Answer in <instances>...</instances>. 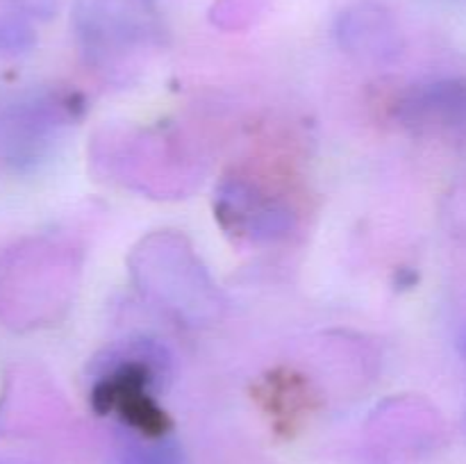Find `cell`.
<instances>
[{
  "label": "cell",
  "mask_w": 466,
  "mask_h": 464,
  "mask_svg": "<svg viewBox=\"0 0 466 464\" xmlns=\"http://www.w3.org/2000/svg\"><path fill=\"white\" fill-rule=\"evenodd\" d=\"M91 405L100 414H116L123 428L139 435H171V421L155 400V391L173 376L168 350L150 337H132L105 348L89 368Z\"/></svg>",
  "instance_id": "1"
},
{
  "label": "cell",
  "mask_w": 466,
  "mask_h": 464,
  "mask_svg": "<svg viewBox=\"0 0 466 464\" xmlns=\"http://www.w3.org/2000/svg\"><path fill=\"white\" fill-rule=\"evenodd\" d=\"M139 289L189 326L217 321L223 300L194 248L182 237L164 230L141 239L132 255Z\"/></svg>",
  "instance_id": "2"
},
{
  "label": "cell",
  "mask_w": 466,
  "mask_h": 464,
  "mask_svg": "<svg viewBox=\"0 0 466 464\" xmlns=\"http://www.w3.org/2000/svg\"><path fill=\"white\" fill-rule=\"evenodd\" d=\"M77 96L30 91L0 112V157L16 171H32L48 159L55 144L80 112Z\"/></svg>",
  "instance_id": "3"
},
{
  "label": "cell",
  "mask_w": 466,
  "mask_h": 464,
  "mask_svg": "<svg viewBox=\"0 0 466 464\" xmlns=\"http://www.w3.org/2000/svg\"><path fill=\"white\" fill-rule=\"evenodd\" d=\"M214 217L228 235L255 244L282 239L296 226L294 207L280 194L239 173L223 177L214 191Z\"/></svg>",
  "instance_id": "4"
},
{
  "label": "cell",
  "mask_w": 466,
  "mask_h": 464,
  "mask_svg": "<svg viewBox=\"0 0 466 464\" xmlns=\"http://www.w3.org/2000/svg\"><path fill=\"white\" fill-rule=\"evenodd\" d=\"M76 30L82 53L105 73L126 71L148 35L130 0H77Z\"/></svg>",
  "instance_id": "5"
},
{
  "label": "cell",
  "mask_w": 466,
  "mask_h": 464,
  "mask_svg": "<svg viewBox=\"0 0 466 464\" xmlns=\"http://www.w3.org/2000/svg\"><path fill=\"white\" fill-rule=\"evenodd\" d=\"M394 118L419 136L446 141L466 139V76L435 77L400 91Z\"/></svg>",
  "instance_id": "6"
},
{
  "label": "cell",
  "mask_w": 466,
  "mask_h": 464,
  "mask_svg": "<svg viewBox=\"0 0 466 464\" xmlns=\"http://www.w3.org/2000/svg\"><path fill=\"white\" fill-rule=\"evenodd\" d=\"M337 36L350 55L369 62L396 57L400 48L394 18L376 3H358L346 9L337 23Z\"/></svg>",
  "instance_id": "7"
},
{
  "label": "cell",
  "mask_w": 466,
  "mask_h": 464,
  "mask_svg": "<svg viewBox=\"0 0 466 464\" xmlns=\"http://www.w3.org/2000/svg\"><path fill=\"white\" fill-rule=\"evenodd\" d=\"M118 464H185V453L171 435L150 437L123 430Z\"/></svg>",
  "instance_id": "8"
},
{
  "label": "cell",
  "mask_w": 466,
  "mask_h": 464,
  "mask_svg": "<svg viewBox=\"0 0 466 464\" xmlns=\"http://www.w3.org/2000/svg\"><path fill=\"white\" fill-rule=\"evenodd\" d=\"M36 32L32 27L30 18L21 12L5 9L0 12V53L21 55L35 45Z\"/></svg>",
  "instance_id": "9"
},
{
  "label": "cell",
  "mask_w": 466,
  "mask_h": 464,
  "mask_svg": "<svg viewBox=\"0 0 466 464\" xmlns=\"http://www.w3.org/2000/svg\"><path fill=\"white\" fill-rule=\"evenodd\" d=\"M9 9L21 12L27 18H50L55 12V0H7Z\"/></svg>",
  "instance_id": "10"
},
{
  "label": "cell",
  "mask_w": 466,
  "mask_h": 464,
  "mask_svg": "<svg viewBox=\"0 0 466 464\" xmlns=\"http://www.w3.org/2000/svg\"><path fill=\"white\" fill-rule=\"evenodd\" d=\"M458 348H460V355L466 359V328L460 332V337H458Z\"/></svg>",
  "instance_id": "11"
},
{
  "label": "cell",
  "mask_w": 466,
  "mask_h": 464,
  "mask_svg": "<svg viewBox=\"0 0 466 464\" xmlns=\"http://www.w3.org/2000/svg\"><path fill=\"white\" fill-rule=\"evenodd\" d=\"M0 464H14V462H5V459H0Z\"/></svg>",
  "instance_id": "12"
}]
</instances>
